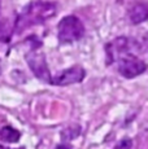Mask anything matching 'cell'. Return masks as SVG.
<instances>
[{
    "instance_id": "obj_1",
    "label": "cell",
    "mask_w": 148,
    "mask_h": 149,
    "mask_svg": "<svg viewBox=\"0 0 148 149\" xmlns=\"http://www.w3.org/2000/svg\"><path fill=\"white\" fill-rule=\"evenodd\" d=\"M57 13V4L53 1H44V0H36L27 4L21 13L17 16L15 22V31L22 33L24 30L35 25H40L51 19Z\"/></svg>"
},
{
    "instance_id": "obj_2",
    "label": "cell",
    "mask_w": 148,
    "mask_h": 149,
    "mask_svg": "<svg viewBox=\"0 0 148 149\" xmlns=\"http://www.w3.org/2000/svg\"><path fill=\"white\" fill-rule=\"evenodd\" d=\"M84 25L77 16H65L57 25V38L62 44H72L84 35Z\"/></svg>"
},
{
    "instance_id": "obj_3",
    "label": "cell",
    "mask_w": 148,
    "mask_h": 149,
    "mask_svg": "<svg viewBox=\"0 0 148 149\" xmlns=\"http://www.w3.org/2000/svg\"><path fill=\"white\" fill-rule=\"evenodd\" d=\"M40 47H42V44L31 45L30 51L26 53L25 60H26L30 70L33 71L34 75H35L39 81H42L44 83H50L51 84L52 75H51V71H50V69H48L45 54L42 52Z\"/></svg>"
},
{
    "instance_id": "obj_4",
    "label": "cell",
    "mask_w": 148,
    "mask_h": 149,
    "mask_svg": "<svg viewBox=\"0 0 148 149\" xmlns=\"http://www.w3.org/2000/svg\"><path fill=\"white\" fill-rule=\"evenodd\" d=\"M139 48V43H136L133 39L127 36H118L114 40L108 43L105 45V52H107V64L110 65L116 62L118 58H121L125 54L133 53L135 49Z\"/></svg>"
},
{
    "instance_id": "obj_5",
    "label": "cell",
    "mask_w": 148,
    "mask_h": 149,
    "mask_svg": "<svg viewBox=\"0 0 148 149\" xmlns=\"http://www.w3.org/2000/svg\"><path fill=\"white\" fill-rule=\"evenodd\" d=\"M116 62H117L118 73L126 79L136 78L147 70V64L134 53L125 54Z\"/></svg>"
},
{
    "instance_id": "obj_6",
    "label": "cell",
    "mask_w": 148,
    "mask_h": 149,
    "mask_svg": "<svg viewBox=\"0 0 148 149\" xmlns=\"http://www.w3.org/2000/svg\"><path fill=\"white\" fill-rule=\"evenodd\" d=\"M86 77V70L79 65L72 66L66 70L61 71L59 75H56L55 78L52 77L51 84L53 86H70L74 83H81Z\"/></svg>"
},
{
    "instance_id": "obj_7",
    "label": "cell",
    "mask_w": 148,
    "mask_h": 149,
    "mask_svg": "<svg viewBox=\"0 0 148 149\" xmlns=\"http://www.w3.org/2000/svg\"><path fill=\"white\" fill-rule=\"evenodd\" d=\"M129 18L134 25L143 24L148 18V8L146 1H138L133 4V7L129 10Z\"/></svg>"
},
{
    "instance_id": "obj_8",
    "label": "cell",
    "mask_w": 148,
    "mask_h": 149,
    "mask_svg": "<svg viewBox=\"0 0 148 149\" xmlns=\"http://www.w3.org/2000/svg\"><path fill=\"white\" fill-rule=\"evenodd\" d=\"M21 139V132L12 126H3L0 128V140L4 143H17Z\"/></svg>"
},
{
    "instance_id": "obj_9",
    "label": "cell",
    "mask_w": 148,
    "mask_h": 149,
    "mask_svg": "<svg viewBox=\"0 0 148 149\" xmlns=\"http://www.w3.org/2000/svg\"><path fill=\"white\" fill-rule=\"evenodd\" d=\"M15 26L0 13V42H8L12 36Z\"/></svg>"
},
{
    "instance_id": "obj_10",
    "label": "cell",
    "mask_w": 148,
    "mask_h": 149,
    "mask_svg": "<svg viewBox=\"0 0 148 149\" xmlns=\"http://www.w3.org/2000/svg\"><path fill=\"white\" fill-rule=\"evenodd\" d=\"M79 134H81V127H79L78 125H73V126H70V127L65 128L61 132L62 143H68V141H70V140L75 139Z\"/></svg>"
},
{
    "instance_id": "obj_11",
    "label": "cell",
    "mask_w": 148,
    "mask_h": 149,
    "mask_svg": "<svg viewBox=\"0 0 148 149\" xmlns=\"http://www.w3.org/2000/svg\"><path fill=\"white\" fill-rule=\"evenodd\" d=\"M133 148V140L130 137H124L116 144L114 149H131Z\"/></svg>"
},
{
    "instance_id": "obj_12",
    "label": "cell",
    "mask_w": 148,
    "mask_h": 149,
    "mask_svg": "<svg viewBox=\"0 0 148 149\" xmlns=\"http://www.w3.org/2000/svg\"><path fill=\"white\" fill-rule=\"evenodd\" d=\"M56 149H73V148H72V145H68V144H65V143H62V144L57 145Z\"/></svg>"
},
{
    "instance_id": "obj_13",
    "label": "cell",
    "mask_w": 148,
    "mask_h": 149,
    "mask_svg": "<svg viewBox=\"0 0 148 149\" xmlns=\"http://www.w3.org/2000/svg\"><path fill=\"white\" fill-rule=\"evenodd\" d=\"M0 74H1V61H0Z\"/></svg>"
},
{
    "instance_id": "obj_14",
    "label": "cell",
    "mask_w": 148,
    "mask_h": 149,
    "mask_svg": "<svg viewBox=\"0 0 148 149\" xmlns=\"http://www.w3.org/2000/svg\"><path fill=\"white\" fill-rule=\"evenodd\" d=\"M0 7H1V5H0Z\"/></svg>"
}]
</instances>
